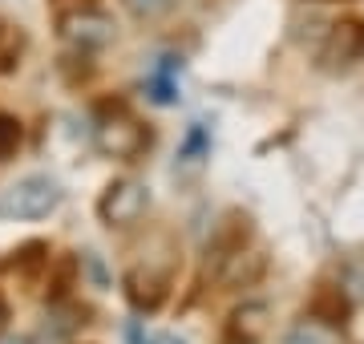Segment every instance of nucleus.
Segmentation results:
<instances>
[{"label": "nucleus", "mask_w": 364, "mask_h": 344, "mask_svg": "<svg viewBox=\"0 0 364 344\" xmlns=\"http://www.w3.org/2000/svg\"><path fill=\"white\" fill-rule=\"evenodd\" d=\"M57 203H61V190L45 174H28V178L0 190V215H9V219H41Z\"/></svg>", "instance_id": "nucleus-1"}, {"label": "nucleus", "mask_w": 364, "mask_h": 344, "mask_svg": "<svg viewBox=\"0 0 364 344\" xmlns=\"http://www.w3.org/2000/svg\"><path fill=\"white\" fill-rule=\"evenodd\" d=\"M150 207V195H146L142 183L134 178H117V183L105 186V195L97 199V215H102L105 227H134Z\"/></svg>", "instance_id": "nucleus-2"}, {"label": "nucleus", "mask_w": 364, "mask_h": 344, "mask_svg": "<svg viewBox=\"0 0 364 344\" xmlns=\"http://www.w3.org/2000/svg\"><path fill=\"white\" fill-rule=\"evenodd\" d=\"M97 146H102L109 158H126L130 162L150 146V134H146V126H138L126 109H117L114 118L97 122Z\"/></svg>", "instance_id": "nucleus-3"}, {"label": "nucleus", "mask_w": 364, "mask_h": 344, "mask_svg": "<svg viewBox=\"0 0 364 344\" xmlns=\"http://www.w3.org/2000/svg\"><path fill=\"white\" fill-rule=\"evenodd\" d=\"M364 61V21L360 16H348L340 25L328 28V41L320 49V65L340 73V69H352Z\"/></svg>", "instance_id": "nucleus-4"}, {"label": "nucleus", "mask_w": 364, "mask_h": 344, "mask_svg": "<svg viewBox=\"0 0 364 344\" xmlns=\"http://www.w3.org/2000/svg\"><path fill=\"white\" fill-rule=\"evenodd\" d=\"M61 33H65L73 45H81V49H102L105 41L114 37V21H109L102 9H93V13L65 16V21H61Z\"/></svg>", "instance_id": "nucleus-5"}, {"label": "nucleus", "mask_w": 364, "mask_h": 344, "mask_svg": "<svg viewBox=\"0 0 364 344\" xmlns=\"http://www.w3.org/2000/svg\"><path fill=\"white\" fill-rule=\"evenodd\" d=\"M166 291H170V276H154V272H142V267H134L130 276H126V296H130V304L138 312L162 308Z\"/></svg>", "instance_id": "nucleus-6"}, {"label": "nucleus", "mask_w": 364, "mask_h": 344, "mask_svg": "<svg viewBox=\"0 0 364 344\" xmlns=\"http://www.w3.org/2000/svg\"><path fill=\"white\" fill-rule=\"evenodd\" d=\"M284 344H340V340L332 332V324H324V320H299L296 328L284 336Z\"/></svg>", "instance_id": "nucleus-7"}, {"label": "nucleus", "mask_w": 364, "mask_h": 344, "mask_svg": "<svg viewBox=\"0 0 364 344\" xmlns=\"http://www.w3.org/2000/svg\"><path fill=\"white\" fill-rule=\"evenodd\" d=\"M16 146H21V122H16L13 114H4V109H0V162L13 158Z\"/></svg>", "instance_id": "nucleus-8"}, {"label": "nucleus", "mask_w": 364, "mask_h": 344, "mask_svg": "<svg viewBox=\"0 0 364 344\" xmlns=\"http://www.w3.org/2000/svg\"><path fill=\"white\" fill-rule=\"evenodd\" d=\"M49 4H53V13L61 16V21H65V16L93 13V9H97V0H49Z\"/></svg>", "instance_id": "nucleus-9"}, {"label": "nucleus", "mask_w": 364, "mask_h": 344, "mask_svg": "<svg viewBox=\"0 0 364 344\" xmlns=\"http://www.w3.org/2000/svg\"><path fill=\"white\" fill-rule=\"evenodd\" d=\"M126 4H130L138 16H158L162 9H166V0H126Z\"/></svg>", "instance_id": "nucleus-10"}, {"label": "nucleus", "mask_w": 364, "mask_h": 344, "mask_svg": "<svg viewBox=\"0 0 364 344\" xmlns=\"http://www.w3.org/2000/svg\"><path fill=\"white\" fill-rule=\"evenodd\" d=\"M138 344H186V340H182L178 332H146Z\"/></svg>", "instance_id": "nucleus-11"}, {"label": "nucleus", "mask_w": 364, "mask_h": 344, "mask_svg": "<svg viewBox=\"0 0 364 344\" xmlns=\"http://www.w3.org/2000/svg\"><path fill=\"white\" fill-rule=\"evenodd\" d=\"M0 344H28L25 336H16V332H0Z\"/></svg>", "instance_id": "nucleus-12"}, {"label": "nucleus", "mask_w": 364, "mask_h": 344, "mask_svg": "<svg viewBox=\"0 0 364 344\" xmlns=\"http://www.w3.org/2000/svg\"><path fill=\"white\" fill-rule=\"evenodd\" d=\"M4 320H9V300L0 296V324H4Z\"/></svg>", "instance_id": "nucleus-13"}, {"label": "nucleus", "mask_w": 364, "mask_h": 344, "mask_svg": "<svg viewBox=\"0 0 364 344\" xmlns=\"http://www.w3.org/2000/svg\"><path fill=\"white\" fill-rule=\"evenodd\" d=\"M0 37H4V25H0Z\"/></svg>", "instance_id": "nucleus-14"}]
</instances>
